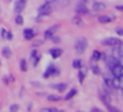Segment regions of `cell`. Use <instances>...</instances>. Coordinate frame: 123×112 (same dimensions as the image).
Segmentation results:
<instances>
[{
    "mask_svg": "<svg viewBox=\"0 0 123 112\" xmlns=\"http://www.w3.org/2000/svg\"><path fill=\"white\" fill-rule=\"evenodd\" d=\"M114 53H115V54H118L117 57H122V56H123V42H120L119 45L117 46V50H115Z\"/></svg>",
    "mask_w": 123,
    "mask_h": 112,
    "instance_id": "obj_15",
    "label": "cell"
},
{
    "mask_svg": "<svg viewBox=\"0 0 123 112\" xmlns=\"http://www.w3.org/2000/svg\"><path fill=\"white\" fill-rule=\"evenodd\" d=\"M73 67L74 69H81L82 67V61L81 59H74L73 61Z\"/></svg>",
    "mask_w": 123,
    "mask_h": 112,
    "instance_id": "obj_20",
    "label": "cell"
},
{
    "mask_svg": "<svg viewBox=\"0 0 123 112\" xmlns=\"http://www.w3.org/2000/svg\"><path fill=\"white\" fill-rule=\"evenodd\" d=\"M4 38H7V40H12V38H13V36H12L11 32H8V30H7V32H6V37H4Z\"/></svg>",
    "mask_w": 123,
    "mask_h": 112,
    "instance_id": "obj_29",
    "label": "cell"
},
{
    "mask_svg": "<svg viewBox=\"0 0 123 112\" xmlns=\"http://www.w3.org/2000/svg\"><path fill=\"white\" fill-rule=\"evenodd\" d=\"M91 58H93V61H98V59L102 58V53H101V51H98V50H94L93 51V57H91Z\"/></svg>",
    "mask_w": 123,
    "mask_h": 112,
    "instance_id": "obj_18",
    "label": "cell"
},
{
    "mask_svg": "<svg viewBox=\"0 0 123 112\" xmlns=\"http://www.w3.org/2000/svg\"><path fill=\"white\" fill-rule=\"evenodd\" d=\"M24 7H25V0H17L16 3H15V11L17 13H20L24 9Z\"/></svg>",
    "mask_w": 123,
    "mask_h": 112,
    "instance_id": "obj_11",
    "label": "cell"
},
{
    "mask_svg": "<svg viewBox=\"0 0 123 112\" xmlns=\"http://www.w3.org/2000/svg\"><path fill=\"white\" fill-rule=\"evenodd\" d=\"M9 111L11 112H17L19 111V106H17V104H12L11 108H9Z\"/></svg>",
    "mask_w": 123,
    "mask_h": 112,
    "instance_id": "obj_26",
    "label": "cell"
},
{
    "mask_svg": "<svg viewBox=\"0 0 123 112\" xmlns=\"http://www.w3.org/2000/svg\"><path fill=\"white\" fill-rule=\"evenodd\" d=\"M1 54H3L6 58H11L12 51H11V49H9V48H3V50H1Z\"/></svg>",
    "mask_w": 123,
    "mask_h": 112,
    "instance_id": "obj_16",
    "label": "cell"
},
{
    "mask_svg": "<svg viewBox=\"0 0 123 112\" xmlns=\"http://www.w3.org/2000/svg\"><path fill=\"white\" fill-rule=\"evenodd\" d=\"M31 59H32V65H33V66H37V65H38L40 56H38L37 50H32V53H31Z\"/></svg>",
    "mask_w": 123,
    "mask_h": 112,
    "instance_id": "obj_10",
    "label": "cell"
},
{
    "mask_svg": "<svg viewBox=\"0 0 123 112\" xmlns=\"http://www.w3.org/2000/svg\"><path fill=\"white\" fill-rule=\"evenodd\" d=\"M115 32H117L119 36H123V28H117V29H115Z\"/></svg>",
    "mask_w": 123,
    "mask_h": 112,
    "instance_id": "obj_30",
    "label": "cell"
},
{
    "mask_svg": "<svg viewBox=\"0 0 123 112\" xmlns=\"http://www.w3.org/2000/svg\"><path fill=\"white\" fill-rule=\"evenodd\" d=\"M117 9L118 11H123V7L122 6H117Z\"/></svg>",
    "mask_w": 123,
    "mask_h": 112,
    "instance_id": "obj_36",
    "label": "cell"
},
{
    "mask_svg": "<svg viewBox=\"0 0 123 112\" xmlns=\"http://www.w3.org/2000/svg\"><path fill=\"white\" fill-rule=\"evenodd\" d=\"M48 100L49 101H58V100H61V98H60V96H56V95H49Z\"/></svg>",
    "mask_w": 123,
    "mask_h": 112,
    "instance_id": "obj_23",
    "label": "cell"
},
{
    "mask_svg": "<svg viewBox=\"0 0 123 112\" xmlns=\"http://www.w3.org/2000/svg\"><path fill=\"white\" fill-rule=\"evenodd\" d=\"M78 112H81V111H78Z\"/></svg>",
    "mask_w": 123,
    "mask_h": 112,
    "instance_id": "obj_38",
    "label": "cell"
},
{
    "mask_svg": "<svg viewBox=\"0 0 123 112\" xmlns=\"http://www.w3.org/2000/svg\"><path fill=\"white\" fill-rule=\"evenodd\" d=\"M118 63H119L120 66H123V56H122V57H119V58H118Z\"/></svg>",
    "mask_w": 123,
    "mask_h": 112,
    "instance_id": "obj_33",
    "label": "cell"
},
{
    "mask_svg": "<svg viewBox=\"0 0 123 112\" xmlns=\"http://www.w3.org/2000/svg\"><path fill=\"white\" fill-rule=\"evenodd\" d=\"M58 109L57 108H53V107H49V108H43L41 112H57Z\"/></svg>",
    "mask_w": 123,
    "mask_h": 112,
    "instance_id": "obj_24",
    "label": "cell"
},
{
    "mask_svg": "<svg viewBox=\"0 0 123 112\" xmlns=\"http://www.w3.org/2000/svg\"><path fill=\"white\" fill-rule=\"evenodd\" d=\"M52 11H53V7H52L50 3H44L43 6L38 8V15L40 16H49V15L52 13Z\"/></svg>",
    "mask_w": 123,
    "mask_h": 112,
    "instance_id": "obj_2",
    "label": "cell"
},
{
    "mask_svg": "<svg viewBox=\"0 0 123 112\" xmlns=\"http://www.w3.org/2000/svg\"><path fill=\"white\" fill-rule=\"evenodd\" d=\"M115 16H99L98 17V21L102 22V24H109V22L114 21Z\"/></svg>",
    "mask_w": 123,
    "mask_h": 112,
    "instance_id": "obj_12",
    "label": "cell"
},
{
    "mask_svg": "<svg viewBox=\"0 0 123 112\" xmlns=\"http://www.w3.org/2000/svg\"><path fill=\"white\" fill-rule=\"evenodd\" d=\"M110 70H111V73H112L114 77H122L123 75V66H120L118 62L112 63L111 66H110Z\"/></svg>",
    "mask_w": 123,
    "mask_h": 112,
    "instance_id": "obj_4",
    "label": "cell"
},
{
    "mask_svg": "<svg viewBox=\"0 0 123 112\" xmlns=\"http://www.w3.org/2000/svg\"><path fill=\"white\" fill-rule=\"evenodd\" d=\"M75 95H77V90H75V88H73V90H70L69 92L66 94L65 99H66V100H70V99H73V96H75Z\"/></svg>",
    "mask_w": 123,
    "mask_h": 112,
    "instance_id": "obj_17",
    "label": "cell"
},
{
    "mask_svg": "<svg viewBox=\"0 0 123 112\" xmlns=\"http://www.w3.org/2000/svg\"><path fill=\"white\" fill-rule=\"evenodd\" d=\"M56 74H58V70H57L53 65H50V66L48 67V70L44 73V78H50V75H56Z\"/></svg>",
    "mask_w": 123,
    "mask_h": 112,
    "instance_id": "obj_5",
    "label": "cell"
},
{
    "mask_svg": "<svg viewBox=\"0 0 123 112\" xmlns=\"http://www.w3.org/2000/svg\"><path fill=\"white\" fill-rule=\"evenodd\" d=\"M72 22H73V25H78V27H82L83 25V21L80 19V17H74V19L72 20Z\"/></svg>",
    "mask_w": 123,
    "mask_h": 112,
    "instance_id": "obj_19",
    "label": "cell"
},
{
    "mask_svg": "<svg viewBox=\"0 0 123 112\" xmlns=\"http://www.w3.org/2000/svg\"><path fill=\"white\" fill-rule=\"evenodd\" d=\"M49 53H50V56L53 57V58H58V57L62 56V50H61V49H58V48L50 49V50H49Z\"/></svg>",
    "mask_w": 123,
    "mask_h": 112,
    "instance_id": "obj_14",
    "label": "cell"
},
{
    "mask_svg": "<svg viewBox=\"0 0 123 112\" xmlns=\"http://www.w3.org/2000/svg\"><path fill=\"white\" fill-rule=\"evenodd\" d=\"M83 79H85V73H83V71H81V73H80V80L82 82Z\"/></svg>",
    "mask_w": 123,
    "mask_h": 112,
    "instance_id": "obj_32",
    "label": "cell"
},
{
    "mask_svg": "<svg viewBox=\"0 0 123 112\" xmlns=\"http://www.w3.org/2000/svg\"><path fill=\"white\" fill-rule=\"evenodd\" d=\"M6 32H7L6 29H1V37H3V38L6 37Z\"/></svg>",
    "mask_w": 123,
    "mask_h": 112,
    "instance_id": "obj_35",
    "label": "cell"
},
{
    "mask_svg": "<svg viewBox=\"0 0 123 112\" xmlns=\"http://www.w3.org/2000/svg\"><path fill=\"white\" fill-rule=\"evenodd\" d=\"M86 48H87V40H86V38H78V40L75 41L74 49H75V51H77V54H82L83 51L86 50Z\"/></svg>",
    "mask_w": 123,
    "mask_h": 112,
    "instance_id": "obj_1",
    "label": "cell"
},
{
    "mask_svg": "<svg viewBox=\"0 0 123 112\" xmlns=\"http://www.w3.org/2000/svg\"><path fill=\"white\" fill-rule=\"evenodd\" d=\"M50 87L54 88V90H57L58 92H64V91L66 90L68 84H66V83H57V84H52Z\"/></svg>",
    "mask_w": 123,
    "mask_h": 112,
    "instance_id": "obj_13",
    "label": "cell"
},
{
    "mask_svg": "<svg viewBox=\"0 0 123 112\" xmlns=\"http://www.w3.org/2000/svg\"><path fill=\"white\" fill-rule=\"evenodd\" d=\"M75 12H77V15H87L89 13L87 8L85 7V4H83V3H80V4H78V7H75Z\"/></svg>",
    "mask_w": 123,
    "mask_h": 112,
    "instance_id": "obj_8",
    "label": "cell"
},
{
    "mask_svg": "<svg viewBox=\"0 0 123 112\" xmlns=\"http://www.w3.org/2000/svg\"><path fill=\"white\" fill-rule=\"evenodd\" d=\"M20 69H21V71H27V61L25 59H21L20 61Z\"/></svg>",
    "mask_w": 123,
    "mask_h": 112,
    "instance_id": "obj_22",
    "label": "cell"
},
{
    "mask_svg": "<svg viewBox=\"0 0 123 112\" xmlns=\"http://www.w3.org/2000/svg\"><path fill=\"white\" fill-rule=\"evenodd\" d=\"M122 42V41L119 40V38H115V37H109V38H105L103 41H102V45L105 46H111V48H117L119 44Z\"/></svg>",
    "mask_w": 123,
    "mask_h": 112,
    "instance_id": "obj_3",
    "label": "cell"
},
{
    "mask_svg": "<svg viewBox=\"0 0 123 112\" xmlns=\"http://www.w3.org/2000/svg\"><path fill=\"white\" fill-rule=\"evenodd\" d=\"M105 83H106V86L107 87H111V88H114V84H112V78H105Z\"/></svg>",
    "mask_w": 123,
    "mask_h": 112,
    "instance_id": "obj_21",
    "label": "cell"
},
{
    "mask_svg": "<svg viewBox=\"0 0 123 112\" xmlns=\"http://www.w3.org/2000/svg\"><path fill=\"white\" fill-rule=\"evenodd\" d=\"M107 108H109V111H110V112H122V111H119V109H117L115 107L110 106V104H107Z\"/></svg>",
    "mask_w": 123,
    "mask_h": 112,
    "instance_id": "obj_27",
    "label": "cell"
},
{
    "mask_svg": "<svg viewBox=\"0 0 123 112\" xmlns=\"http://www.w3.org/2000/svg\"><path fill=\"white\" fill-rule=\"evenodd\" d=\"M93 9L95 12H102L106 9V4L105 3H101V1H95V3L93 4Z\"/></svg>",
    "mask_w": 123,
    "mask_h": 112,
    "instance_id": "obj_9",
    "label": "cell"
},
{
    "mask_svg": "<svg viewBox=\"0 0 123 112\" xmlns=\"http://www.w3.org/2000/svg\"><path fill=\"white\" fill-rule=\"evenodd\" d=\"M58 29V27H52L50 29H48V30H45V33H44V38L45 40H49V38H52L54 36V33H56V30Z\"/></svg>",
    "mask_w": 123,
    "mask_h": 112,
    "instance_id": "obj_7",
    "label": "cell"
},
{
    "mask_svg": "<svg viewBox=\"0 0 123 112\" xmlns=\"http://www.w3.org/2000/svg\"><path fill=\"white\" fill-rule=\"evenodd\" d=\"M91 70H93L94 74H99V67L97 66V65H93V66H91Z\"/></svg>",
    "mask_w": 123,
    "mask_h": 112,
    "instance_id": "obj_28",
    "label": "cell"
},
{
    "mask_svg": "<svg viewBox=\"0 0 123 112\" xmlns=\"http://www.w3.org/2000/svg\"><path fill=\"white\" fill-rule=\"evenodd\" d=\"M46 1H48V3H56L57 0H46Z\"/></svg>",
    "mask_w": 123,
    "mask_h": 112,
    "instance_id": "obj_37",
    "label": "cell"
},
{
    "mask_svg": "<svg viewBox=\"0 0 123 112\" xmlns=\"http://www.w3.org/2000/svg\"><path fill=\"white\" fill-rule=\"evenodd\" d=\"M91 112H103V111H101L99 108H93V109H91Z\"/></svg>",
    "mask_w": 123,
    "mask_h": 112,
    "instance_id": "obj_34",
    "label": "cell"
},
{
    "mask_svg": "<svg viewBox=\"0 0 123 112\" xmlns=\"http://www.w3.org/2000/svg\"><path fill=\"white\" fill-rule=\"evenodd\" d=\"M41 44H43V41H36V42H33V48H37V46H40Z\"/></svg>",
    "mask_w": 123,
    "mask_h": 112,
    "instance_id": "obj_31",
    "label": "cell"
},
{
    "mask_svg": "<svg viewBox=\"0 0 123 112\" xmlns=\"http://www.w3.org/2000/svg\"><path fill=\"white\" fill-rule=\"evenodd\" d=\"M23 22H24L23 17L20 16V15H17V17H16V24H17V25H23Z\"/></svg>",
    "mask_w": 123,
    "mask_h": 112,
    "instance_id": "obj_25",
    "label": "cell"
},
{
    "mask_svg": "<svg viewBox=\"0 0 123 112\" xmlns=\"http://www.w3.org/2000/svg\"><path fill=\"white\" fill-rule=\"evenodd\" d=\"M23 37H24L25 40H33V38L36 37V32L33 29H25L24 32H23Z\"/></svg>",
    "mask_w": 123,
    "mask_h": 112,
    "instance_id": "obj_6",
    "label": "cell"
}]
</instances>
